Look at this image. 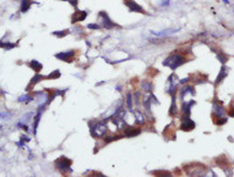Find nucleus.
Segmentation results:
<instances>
[{"mask_svg":"<svg viewBox=\"0 0 234 177\" xmlns=\"http://www.w3.org/2000/svg\"><path fill=\"white\" fill-rule=\"evenodd\" d=\"M183 63H185V58L183 55H180V54H171L170 56H167L164 60V62H163L164 66L170 67L172 71L177 69Z\"/></svg>","mask_w":234,"mask_h":177,"instance_id":"1","label":"nucleus"},{"mask_svg":"<svg viewBox=\"0 0 234 177\" xmlns=\"http://www.w3.org/2000/svg\"><path fill=\"white\" fill-rule=\"evenodd\" d=\"M90 134L95 137H101L104 134L107 133V125L103 122H95V121H90L89 122Z\"/></svg>","mask_w":234,"mask_h":177,"instance_id":"2","label":"nucleus"},{"mask_svg":"<svg viewBox=\"0 0 234 177\" xmlns=\"http://www.w3.org/2000/svg\"><path fill=\"white\" fill-rule=\"evenodd\" d=\"M55 165H56V168L59 169L60 171H62V172H69V171H72V161L69 159H67V157H64V156H61V157H59V159L55 161Z\"/></svg>","mask_w":234,"mask_h":177,"instance_id":"3","label":"nucleus"},{"mask_svg":"<svg viewBox=\"0 0 234 177\" xmlns=\"http://www.w3.org/2000/svg\"><path fill=\"white\" fill-rule=\"evenodd\" d=\"M194 127H196V123L190 119V116H186V115L181 116V125H180L181 130L189 132V130L194 129Z\"/></svg>","mask_w":234,"mask_h":177,"instance_id":"4","label":"nucleus"},{"mask_svg":"<svg viewBox=\"0 0 234 177\" xmlns=\"http://www.w3.org/2000/svg\"><path fill=\"white\" fill-rule=\"evenodd\" d=\"M99 17L102 19V21H101V24L103 25L104 28H114V27H116V24L114 22V21H111V19L109 18V15L106 13V12H99Z\"/></svg>","mask_w":234,"mask_h":177,"instance_id":"5","label":"nucleus"},{"mask_svg":"<svg viewBox=\"0 0 234 177\" xmlns=\"http://www.w3.org/2000/svg\"><path fill=\"white\" fill-rule=\"evenodd\" d=\"M125 6H128V8L130 12H137V13H145V11L141 5H138L137 2H135L134 0H124Z\"/></svg>","mask_w":234,"mask_h":177,"instance_id":"6","label":"nucleus"},{"mask_svg":"<svg viewBox=\"0 0 234 177\" xmlns=\"http://www.w3.org/2000/svg\"><path fill=\"white\" fill-rule=\"evenodd\" d=\"M86 18H87V12L86 11H76L75 13H73L72 15V24L83 21Z\"/></svg>","mask_w":234,"mask_h":177,"instance_id":"7","label":"nucleus"},{"mask_svg":"<svg viewBox=\"0 0 234 177\" xmlns=\"http://www.w3.org/2000/svg\"><path fill=\"white\" fill-rule=\"evenodd\" d=\"M180 28H167V29H163V31H158V32H151L154 36H167L174 34L177 32H179Z\"/></svg>","mask_w":234,"mask_h":177,"instance_id":"8","label":"nucleus"},{"mask_svg":"<svg viewBox=\"0 0 234 177\" xmlns=\"http://www.w3.org/2000/svg\"><path fill=\"white\" fill-rule=\"evenodd\" d=\"M74 54H75L74 51H68V52H62V53L55 54V58H56V59H60V60H62V61L68 62L70 60V58L74 56Z\"/></svg>","mask_w":234,"mask_h":177,"instance_id":"9","label":"nucleus"},{"mask_svg":"<svg viewBox=\"0 0 234 177\" xmlns=\"http://www.w3.org/2000/svg\"><path fill=\"white\" fill-rule=\"evenodd\" d=\"M196 102L194 101H190V102H183V105H181V112H183V115H186V116H190L191 114V108L192 106L194 105Z\"/></svg>","mask_w":234,"mask_h":177,"instance_id":"10","label":"nucleus"},{"mask_svg":"<svg viewBox=\"0 0 234 177\" xmlns=\"http://www.w3.org/2000/svg\"><path fill=\"white\" fill-rule=\"evenodd\" d=\"M228 71H229V69H228L227 67H225V66L220 69V73H219V75H218V78H216V85H219L223 80L225 79L226 76H227V74H228Z\"/></svg>","mask_w":234,"mask_h":177,"instance_id":"11","label":"nucleus"},{"mask_svg":"<svg viewBox=\"0 0 234 177\" xmlns=\"http://www.w3.org/2000/svg\"><path fill=\"white\" fill-rule=\"evenodd\" d=\"M44 109V107H40V109H39V112H37V114L36 116L34 117V124H33V133L34 135L36 134V129H37V125H39V122H40V117H41V110Z\"/></svg>","mask_w":234,"mask_h":177,"instance_id":"12","label":"nucleus"},{"mask_svg":"<svg viewBox=\"0 0 234 177\" xmlns=\"http://www.w3.org/2000/svg\"><path fill=\"white\" fill-rule=\"evenodd\" d=\"M141 132H142V130H141L139 128L136 129V128H130V127H129V128L125 130V136H128V137H132V136H136V135H139Z\"/></svg>","mask_w":234,"mask_h":177,"instance_id":"13","label":"nucleus"},{"mask_svg":"<svg viewBox=\"0 0 234 177\" xmlns=\"http://www.w3.org/2000/svg\"><path fill=\"white\" fill-rule=\"evenodd\" d=\"M213 114H214L216 117L224 116V114H225V109H224L221 106H216V105H214V106H213Z\"/></svg>","mask_w":234,"mask_h":177,"instance_id":"14","label":"nucleus"},{"mask_svg":"<svg viewBox=\"0 0 234 177\" xmlns=\"http://www.w3.org/2000/svg\"><path fill=\"white\" fill-rule=\"evenodd\" d=\"M31 5H32V0H21V7H20V11L22 12V13H25V12H27L29 7H31Z\"/></svg>","mask_w":234,"mask_h":177,"instance_id":"15","label":"nucleus"},{"mask_svg":"<svg viewBox=\"0 0 234 177\" xmlns=\"http://www.w3.org/2000/svg\"><path fill=\"white\" fill-rule=\"evenodd\" d=\"M29 66H31L36 73H39V72L42 69V63H40V62L36 61V60H32V61L29 62Z\"/></svg>","mask_w":234,"mask_h":177,"instance_id":"16","label":"nucleus"},{"mask_svg":"<svg viewBox=\"0 0 234 177\" xmlns=\"http://www.w3.org/2000/svg\"><path fill=\"white\" fill-rule=\"evenodd\" d=\"M135 116H136V123L137 124H143L145 122V117H144V115L141 113V112L136 110Z\"/></svg>","mask_w":234,"mask_h":177,"instance_id":"17","label":"nucleus"},{"mask_svg":"<svg viewBox=\"0 0 234 177\" xmlns=\"http://www.w3.org/2000/svg\"><path fill=\"white\" fill-rule=\"evenodd\" d=\"M186 94H194V92H193V87H192V86H187V87L183 88V90H181V94H180L181 99L185 98V95H186Z\"/></svg>","mask_w":234,"mask_h":177,"instance_id":"18","label":"nucleus"},{"mask_svg":"<svg viewBox=\"0 0 234 177\" xmlns=\"http://www.w3.org/2000/svg\"><path fill=\"white\" fill-rule=\"evenodd\" d=\"M42 79H45V76H42V75H40V74H36L35 76L33 78V79L31 80V83H29V87L31 86H34L35 83H37L40 80H42Z\"/></svg>","mask_w":234,"mask_h":177,"instance_id":"19","label":"nucleus"},{"mask_svg":"<svg viewBox=\"0 0 234 177\" xmlns=\"http://www.w3.org/2000/svg\"><path fill=\"white\" fill-rule=\"evenodd\" d=\"M68 33H69L68 29H64V31H55V32H53V34L55 36H59V38H63V36L67 35Z\"/></svg>","mask_w":234,"mask_h":177,"instance_id":"20","label":"nucleus"},{"mask_svg":"<svg viewBox=\"0 0 234 177\" xmlns=\"http://www.w3.org/2000/svg\"><path fill=\"white\" fill-rule=\"evenodd\" d=\"M1 47L8 51V49H12V48L17 47V44H11V42H4V41H1Z\"/></svg>","mask_w":234,"mask_h":177,"instance_id":"21","label":"nucleus"},{"mask_svg":"<svg viewBox=\"0 0 234 177\" xmlns=\"http://www.w3.org/2000/svg\"><path fill=\"white\" fill-rule=\"evenodd\" d=\"M61 76V72L60 71H54L52 72L48 76H47V79H59Z\"/></svg>","mask_w":234,"mask_h":177,"instance_id":"22","label":"nucleus"},{"mask_svg":"<svg viewBox=\"0 0 234 177\" xmlns=\"http://www.w3.org/2000/svg\"><path fill=\"white\" fill-rule=\"evenodd\" d=\"M142 88L144 89L145 92H152V85L150 82H148V81H144L142 83Z\"/></svg>","mask_w":234,"mask_h":177,"instance_id":"23","label":"nucleus"},{"mask_svg":"<svg viewBox=\"0 0 234 177\" xmlns=\"http://www.w3.org/2000/svg\"><path fill=\"white\" fill-rule=\"evenodd\" d=\"M170 114H176V98H174V93L172 95V105H171V110H170Z\"/></svg>","mask_w":234,"mask_h":177,"instance_id":"24","label":"nucleus"},{"mask_svg":"<svg viewBox=\"0 0 234 177\" xmlns=\"http://www.w3.org/2000/svg\"><path fill=\"white\" fill-rule=\"evenodd\" d=\"M216 58L219 59V61L221 62V63H225V62L228 60V56H227V55H225V54H223V53L218 54V55H216Z\"/></svg>","mask_w":234,"mask_h":177,"instance_id":"25","label":"nucleus"},{"mask_svg":"<svg viewBox=\"0 0 234 177\" xmlns=\"http://www.w3.org/2000/svg\"><path fill=\"white\" fill-rule=\"evenodd\" d=\"M126 105H128L129 109H132V100H131V94L130 93H128V95H126Z\"/></svg>","mask_w":234,"mask_h":177,"instance_id":"26","label":"nucleus"},{"mask_svg":"<svg viewBox=\"0 0 234 177\" xmlns=\"http://www.w3.org/2000/svg\"><path fill=\"white\" fill-rule=\"evenodd\" d=\"M216 119H219V120H216V123L218 125H223V124H225L227 122V119H225L224 116H220V117H216Z\"/></svg>","mask_w":234,"mask_h":177,"instance_id":"27","label":"nucleus"},{"mask_svg":"<svg viewBox=\"0 0 234 177\" xmlns=\"http://www.w3.org/2000/svg\"><path fill=\"white\" fill-rule=\"evenodd\" d=\"M32 100H33V99L31 98V96H28V95H22V96L19 98L18 101L19 102H24V101H25V102H29V101H32Z\"/></svg>","mask_w":234,"mask_h":177,"instance_id":"28","label":"nucleus"},{"mask_svg":"<svg viewBox=\"0 0 234 177\" xmlns=\"http://www.w3.org/2000/svg\"><path fill=\"white\" fill-rule=\"evenodd\" d=\"M117 139H121V136H107L106 139H104V141L109 143V142L114 141V140H117Z\"/></svg>","mask_w":234,"mask_h":177,"instance_id":"29","label":"nucleus"},{"mask_svg":"<svg viewBox=\"0 0 234 177\" xmlns=\"http://www.w3.org/2000/svg\"><path fill=\"white\" fill-rule=\"evenodd\" d=\"M87 27H88L89 29H99V28H101V26L97 25V24H88Z\"/></svg>","mask_w":234,"mask_h":177,"instance_id":"30","label":"nucleus"},{"mask_svg":"<svg viewBox=\"0 0 234 177\" xmlns=\"http://www.w3.org/2000/svg\"><path fill=\"white\" fill-rule=\"evenodd\" d=\"M144 106L146 107V109L148 110H150V106H151V100L148 98V99H145L144 100Z\"/></svg>","mask_w":234,"mask_h":177,"instance_id":"31","label":"nucleus"},{"mask_svg":"<svg viewBox=\"0 0 234 177\" xmlns=\"http://www.w3.org/2000/svg\"><path fill=\"white\" fill-rule=\"evenodd\" d=\"M159 5L161 6H169L170 5V0H161Z\"/></svg>","mask_w":234,"mask_h":177,"instance_id":"32","label":"nucleus"},{"mask_svg":"<svg viewBox=\"0 0 234 177\" xmlns=\"http://www.w3.org/2000/svg\"><path fill=\"white\" fill-rule=\"evenodd\" d=\"M69 2L72 4L74 7H77V0H69Z\"/></svg>","mask_w":234,"mask_h":177,"instance_id":"33","label":"nucleus"},{"mask_svg":"<svg viewBox=\"0 0 234 177\" xmlns=\"http://www.w3.org/2000/svg\"><path fill=\"white\" fill-rule=\"evenodd\" d=\"M8 115H9L8 113H4V112H2V113H1V119L5 120V117H8Z\"/></svg>","mask_w":234,"mask_h":177,"instance_id":"34","label":"nucleus"},{"mask_svg":"<svg viewBox=\"0 0 234 177\" xmlns=\"http://www.w3.org/2000/svg\"><path fill=\"white\" fill-rule=\"evenodd\" d=\"M187 81H189V79L186 78V79H184V80H180V83H186Z\"/></svg>","mask_w":234,"mask_h":177,"instance_id":"35","label":"nucleus"},{"mask_svg":"<svg viewBox=\"0 0 234 177\" xmlns=\"http://www.w3.org/2000/svg\"><path fill=\"white\" fill-rule=\"evenodd\" d=\"M223 1H224V2H225V4H227V5H228V4H229V0H223Z\"/></svg>","mask_w":234,"mask_h":177,"instance_id":"36","label":"nucleus"},{"mask_svg":"<svg viewBox=\"0 0 234 177\" xmlns=\"http://www.w3.org/2000/svg\"><path fill=\"white\" fill-rule=\"evenodd\" d=\"M62 1H68V2H69V0H62Z\"/></svg>","mask_w":234,"mask_h":177,"instance_id":"37","label":"nucleus"}]
</instances>
